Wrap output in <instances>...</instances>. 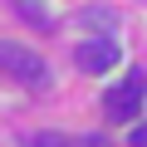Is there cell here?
<instances>
[{
  "mask_svg": "<svg viewBox=\"0 0 147 147\" xmlns=\"http://www.w3.org/2000/svg\"><path fill=\"white\" fill-rule=\"evenodd\" d=\"M0 69L15 74L20 84H44V79H49L44 59H39L34 49H25V44H10V39H0Z\"/></svg>",
  "mask_w": 147,
  "mask_h": 147,
  "instance_id": "obj_1",
  "label": "cell"
},
{
  "mask_svg": "<svg viewBox=\"0 0 147 147\" xmlns=\"http://www.w3.org/2000/svg\"><path fill=\"white\" fill-rule=\"evenodd\" d=\"M142 93H147V79H142V74L132 69L127 74V79L108 93V103H103V113L113 118V123H132L137 118V108H142Z\"/></svg>",
  "mask_w": 147,
  "mask_h": 147,
  "instance_id": "obj_2",
  "label": "cell"
},
{
  "mask_svg": "<svg viewBox=\"0 0 147 147\" xmlns=\"http://www.w3.org/2000/svg\"><path fill=\"white\" fill-rule=\"evenodd\" d=\"M79 69L84 74H108L113 64H118V44L113 39H88V44H79Z\"/></svg>",
  "mask_w": 147,
  "mask_h": 147,
  "instance_id": "obj_3",
  "label": "cell"
},
{
  "mask_svg": "<svg viewBox=\"0 0 147 147\" xmlns=\"http://www.w3.org/2000/svg\"><path fill=\"white\" fill-rule=\"evenodd\" d=\"M30 147H98L93 137H69V132H34Z\"/></svg>",
  "mask_w": 147,
  "mask_h": 147,
  "instance_id": "obj_4",
  "label": "cell"
},
{
  "mask_svg": "<svg viewBox=\"0 0 147 147\" xmlns=\"http://www.w3.org/2000/svg\"><path fill=\"white\" fill-rule=\"evenodd\" d=\"M10 5H15V10H20V15H25V20L34 25V30H49V25H54V20H49V15L39 10V0H10Z\"/></svg>",
  "mask_w": 147,
  "mask_h": 147,
  "instance_id": "obj_5",
  "label": "cell"
},
{
  "mask_svg": "<svg viewBox=\"0 0 147 147\" xmlns=\"http://www.w3.org/2000/svg\"><path fill=\"white\" fill-rule=\"evenodd\" d=\"M132 147H147V127H132Z\"/></svg>",
  "mask_w": 147,
  "mask_h": 147,
  "instance_id": "obj_6",
  "label": "cell"
}]
</instances>
